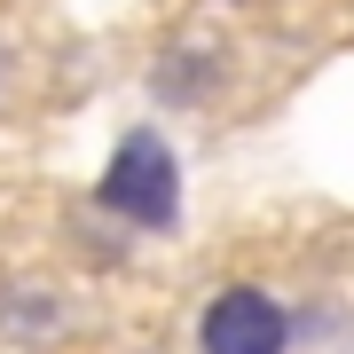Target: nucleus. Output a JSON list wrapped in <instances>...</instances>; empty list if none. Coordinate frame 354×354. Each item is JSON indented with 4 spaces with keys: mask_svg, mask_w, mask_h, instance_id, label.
<instances>
[{
    "mask_svg": "<svg viewBox=\"0 0 354 354\" xmlns=\"http://www.w3.org/2000/svg\"><path fill=\"white\" fill-rule=\"evenodd\" d=\"M95 205L111 221H127V228H174L181 221V158L165 150L158 127L118 134V150H111V165L95 181Z\"/></svg>",
    "mask_w": 354,
    "mask_h": 354,
    "instance_id": "1",
    "label": "nucleus"
},
{
    "mask_svg": "<svg viewBox=\"0 0 354 354\" xmlns=\"http://www.w3.org/2000/svg\"><path fill=\"white\" fill-rule=\"evenodd\" d=\"M197 346L205 354H283L291 346V315L283 299H268L260 283H228L197 323Z\"/></svg>",
    "mask_w": 354,
    "mask_h": 354,
    "instance_id": "2",
    "label": "nucleus"
}]
</instances>
